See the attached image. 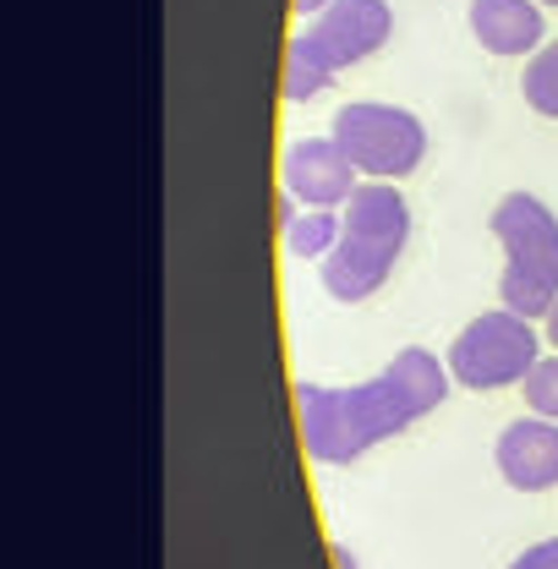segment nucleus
I'll use <instances>...</instances> for the list:
<instances>
[{
    "label": "nucleus",
    "instance_id": "nucleus-5",
    "mask_svg": "<svg viewBox=\"0 0 558 569\" xmlns=\"http://www.w3.org/2000/svg\"><path fill=\"white\" fill-rule=\"evenodd\" d=\"M542 335L531 318L509 312V307H492V312H477L455 340H449V372L460 389H509V383H526V372L542 361Z\"/></svg>",
    "mask_w": 558,
    "mask_h": 569
},
{
    "label": "nucleus",
    "instance_id": "nucleus-4",
    "mask_svg": "<svg viewBox=\"0 0 558 569\" xmlns=\"http://www.w3.org/2000/svg\"><path fill=\"white\" fill-rule=\"evenodd\" d=\"M329 138L350 153V164L367 181H406L427 159V127L417 110L383 104V99H350L335 110Z\"/></svg>",
    "mask_w": 558,
    "mask_h": 569
},
{
    "label": "nucleus",
    "instance_id": "nucleus-15",
    "mask_svg": "<svg viewBox=\"0 0 558 569\" xmlns=\"http://www.w3.org/2000/svg\"><path fill=\"white\" fill-rule=\"evenodd\" d=\"M329 6H335V0H290V11H296L301 22H318V17H323Z\"/></svg>",
    "mask_w": 558,
    "mask_h": 569
},
{
    "label": "nucleus",
    "instance_id": "nucleus-1",
    "mask_svg": "<svg viewBox=\"0 0 558 569\" xmlns=\"http://www.w3.org/2000/svg\"><path fill=\"white\" fill-rule=\"evenodd\" d=\"M455 389L449 361H438L421 346H406L378 378L367 383H296V422L301 443L312 460L323 466H350L367 449H378L383 438H400L411 422L432 417Z\"/></svg>",
    "mask_w": 558,
    "mask_h": 569
},
{
    "label": "nucleus",
    "instance_id": "nucleus-6",
    "mask_svg": "<svg viewBox=\"0 0 558 569\" xmlns=\"http://www.w3.org/2000/svg\"><path fill=\"white\" fill-rule=\"evenodd\" d=\"M279 187L301 209H346L361 187V170L335 138H296L279 159Z\"/></svg>",
    "mask_w": 558,
    "mask_h": 569
},
{
    "label": "nucleus",
    "instance_id": "nucleus-12",
    "mask_svg": "<svg viewBox=\"0 0 558 569\" xmlns=\"http://www.w3.org/2000/svg\"><path fill=\"white\" fill-rule=\"evenodd\" d=\"M520 93L537 116L558 121V39H548L531 61H526V77H520Z\"/></svg>",
    "mask_w": 558,
    "mask_h": 569
},
{
    "label": "nucleus",
    "instance_id": "nucleus-2",
    "mask_svg": "<svg viewBox=\"0 0 558 569\" xmlns=\"http://www.w3.org/2000/svg\"><path fill=\"white\" fill-rule=\"evenodd\" d=\"M340 213H346V236L323 258L318 280L335 301L356 307V301L378 296L395 274V263L411 241V203H406L400 181H361Z\"/></svg>",
    "mask_w": 558,
    "mask_h": 569
},
{
    "label": "nucleus",
    "instance_id": "nucleus-17",
    "mask_svg": "<svg viewBox=\"0 0 558 569\" xmlns=\"http://www.w3.org/2000/svg\"><path fill=\"white\" fill-rule=\"evenodd\" d=\"M542 340H548V346H554V351H558V301H554V312L542 318Z\"/></svg>",
    "mask_w": 558,
    "mask_h": 569
},
{
    "label": "nucleus",
    "instance_id": "nucleus-13",
    "mask_svg": "<svg viewBox=\"0 0 558 569\" xmlns=\"http://www.w3.org/2000/svg\"><path fill=\"white\" fill-rule=\"evenodd\" d=\"M520 395H526V411H531V417H548V422H558V351L542 356V361L526 372Z\"/></svg>",
    "mask_w": 558,
    "mask_h": 569
},
{
    "label": "nucleus",
    "instance_id": "nucleus-8",
    "mask_svg": "<svg viewBox=\"0 0 558 569\" xmlns=\"http://www.w3.org/2000/svg\"><path fill=\"white\" fill-rule=\"evenodd\" d=\"M498 477L515 493H548L558 488V422L548 417H515L492 443Z\"/></svg>",
    "mask_w": 558,
    "mask_h": 569
},
{
    "label": "nucleus",
    "instance_id": "nucleus-11",
    "mask_svg": "<svg viewBox=\"0 0 558 569\" xmlns=\"http://www.w3.org/2000/svg\"><path fill=\"white\" fill-rule=\"evenodd\" d=\"M346 236V213L340 209H301L285 224V252L301 258V263H323Z\"/></svg>",
    "mask_w": 558,
    "mask_h": 569
},
{
    "label": "nucleus",
    "instance_id": "nucleus-9",
    "mask_svg": "<svg viewBox=\"0 0 558 569\" xmlns=\"http://www.w3.org/2000/svg\"><path fill=\"white\" fill-rule=\"evenodd\" d=\"M548 6L542 0H471L466 6V28L488 56H537L542 33H548Z\"/></svg>",
    "mask_w": 558,
    "mask_h": 569
},
{
    "label": "nucleus",
    "instance_id": "nucleus-16",
    "mask_svg": "<svg viewBox=\"0 0 558 569\" xmlns=\"http://www.w3.org/2000/svg\"><path fill=\"white\" fill-rule=\"evenodd\" d=\"M329 559H335V569H361V565H356V553H350L346 542H335V548H329Z\"/></svg>",
    "mask_w": 558,
    "mask_h": 569
},
{
    "label": "nucleus",
    "instance_id": "nucleus-18",
    "mask_svg": "<svg viewBox=\"0 0 558 569\" xmlns=\"http://www.w3.org/2000/svg\"><path fill=\"white\" fill-rule=\"evenodd\" d=\"M542 6H558V0H542Z\"/></svg>",
    "mask_w": 558,
    "mask_h": 569
},
{
    "label": "nucleus",
    "instance_id": "nucleus-3",
    "mask_svg": "<svg viewBox=\"0 0 558 569\" xmlns=\"http://www.w3.org/2000/svg\"><path fill=\"white\" fill-rule=\"evenodd\" d=\"M488 224L504 247L498 301L531 323L548 318L558 301V213L537 192H504Z\"/></svg>",
    "mask_w": 558,
    "mask_h": 569
},
{
    "label": "nucleus",
    "instance_id": "nucleus-14",
    "mask_svg": "<svg viewBox=\"0 0 558 569\" xmlns=\"http://www.w3.org/2000/svg\"><path fill=\"white\" fill-rule=\"evenodd\" d=\"M504 569H558V537H542V542H531L526 553H515Z\"/></svg>",
    "mask_w": 558,
    "mask_h": 569
},
{
    "label": "nucleus",
    "instance_id": "nucleus-7",
    "mask_svg": "<svg viewBox=\"0 0 558 569\" xmlns=\"http://www.w3.org/2000/svg\"><path fill=\"white\" fill-rule=\"evenodd\" d=\"M307 33L318 39V50L329 56V67L350 71L389 44V33H395V6H389V0H335L318 22H307Z\"/></svg>",
    "mask_w": 558,
    "mask_h": 569
},
{
    "label": "nucleus",
    "instance_id": "nucleus-10",
    "mask_svg": "<svg viewBox=\"0 0 558 569\" xmlns=\"http://www.w3.org/2000/svg\"><path fill=\"white\" fill-rule=\"evenodd\" d=\"M335 77H340V71L329 67V56L318 50V39H312L307 28L290 33V44H285V71H279V93H285L290 104H307V99L329 93Z\"/></svg>",
    "mask_w": 558,
    "mask_h": 569
}]
</instances>
